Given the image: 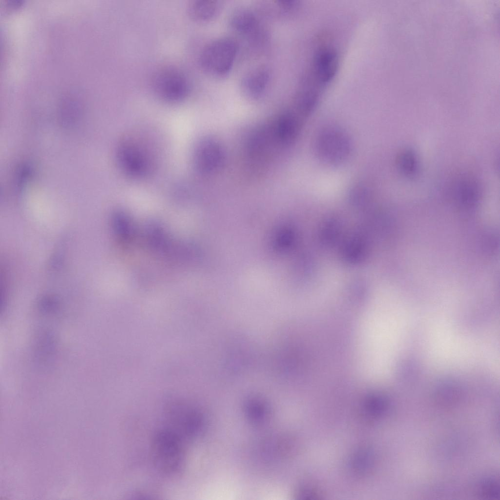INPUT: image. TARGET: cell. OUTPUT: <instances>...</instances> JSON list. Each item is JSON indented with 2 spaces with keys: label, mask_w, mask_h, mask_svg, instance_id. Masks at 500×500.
<instances>
[{
  "label": "cell",
  "mask_w": 500,
  "mask_h": 500,
  "mask_svg": "<svg viewBox=\"0 0 500 500\" xmlns=\"http://www.w3.org/2000/svg\"><path fill=\"white\" fill-rule=\"evenodd\" d=\"M313 150L318 160L330 167L347 162L353 152V143L348 133L340 127L329 125L322 128L313 141Z\"/></svg>",
  "instance_id": "obj_1"
},
{
  "label": "cell",
  "mask_w": 500,
  "mask_h": 500,
  "mask_svg": "<svg viewBox=\"0 0 500 500\" xmlns=\"http://www.w3.org/2000/svg\"><path fill=\"white\" fill-rule=\"evenodd\" d=\"M237 42L229 37L216 38L207 43L200 52L199 62L202 70L214 78L228 75L238 52Z\"/></svg>",
  "instance_id": "obj_2"
},
{
  "label": "cell",
  "mask_w": 500,
  "mask_h": 500,
  "mask_svg": "<svg viewBox=\"0 0 500 500\" xmlns=\"http://www.w3.org/2000/svg\"><path fill=\"white\" fill-rule=\"evenodd\" d=\"M151 85L154 93L161 99L177 103L188 95L190 85L185 74L178 68L165 66L157 69L152 76Z\"/></svg>",
  "instance_id": "obj_3"
},
{
  "label": "cell",
  "mask_w": 500,
  "mask_h": 500,
  "mask_svg": "<svg viewBox=\"0 0 500 500\" xmlns=\"http://www.w3.org/2000/svg\"><path fill=\"white\" fill-rule=\"evenodd\" d=\"M180 437L175 433L164 430L155 436L152 443L154 460L163 472H176L182 465L183 451Z\"/></svg>",
  "instance_id": "obj_4"
},
{
  "label": "cell",
  "mask_w": 500,
  "mask_h": 500,
  "mask_svg": "<svg viewBox=\"0 0 500 500\" xmlns=\"http://www.w3.org/2000/svg\"><path fill=\"white\" fill-rule=\"evenodd\" d=\"M225 151L216 139L207 137L196 145L193 153V163L196 170L202 174H211L218 171L225 161Z\"/></svg>",
  "instance_id": "obj_5"
},
{
  "label": "cell",
  "mask_w": 500,
  "mask_h": 500,
  "mask_svg": "<svg viewBox=\"0 0 500 500\" xmlns=\"http://www.w3.org/2000/svg\"><path fill=\"white\" fill-rule=\"evenodd\" d=\"M117 158L124 172L133 178H142L149 170V159L145 151L133 141L121 143L117 149Z\"/></svg>",
  "instance_id": "obj_6"
},
{
  "label": "cell",
  "mask_w": 500,
  "mask_h": 500,
  "mask_svg": "<svg viewBox=\"0 0 500 500\" xmlns=\"http://www.w3.org/2000/svg\"><path fill=\"white\" fill-rule=\"evenodd\" d=\"M229 24L232 30L244 36L250 43L259 44L267 37L258 17L249 8L241 6L235 8L229 16Z\"/></svg>",
  "instance_id": "obj_7"
},
{
  "label": "cell",
  "mask_w": 500,
  "mask_h": 500,
  "mask_svg": "<svg viewBox=\"0 0 500 500\" xmlns=\"http://www.w3.org/2000/svg\"><path fill=\"white\" fill-rule=\"evenodd\" d=\"M271 78V70L261 64L250 69L243 75L240 82L242 95L250 101H257L264 95Z\"/></svg>",
  "instance_id": "obj_8"
},
{
  "label": "cell",
  "mask_w": 500,
  "mask_h": 500,
  "mask_svg": "<svg viewBox=\"0 0 500 500\" xmlns=\"http://www.w3.org/2000/svg\"><path fill=\"white\" fill-rule=\"evenodd\" d=\"M480 186L472 176L463 175L453 183L452 193L455 201L461 208L472 209L479 204L481 197Z\"/></svg>",
  "instance_id": "obj_9"
},
{
  "label": "cell",
  "mask_w": 500,
  "mask_h": 500,
  "mask_svg": "<svg viewBox=\"0 0 500 500\" xmlns=\"http://www.w3.org/2000/svg\"><path fill=\"white\" fill-rule=\"evenodd\" d=\"M338 66V57L332 48H324L315 55L312 74L319 85H324L331 81L335 75Z\"/></svg>",
  "instance_id": "obj_10"
},
{
  "label": "cell",
  "mask_w": 500,
  "mask_h": 500,
  "mask_svg": "<svg viewBox=\"0 0 500 500\" xmlns=\"http://www.w3.org/2000/svg\"><path fill=\"white\" fill-rule=\"evenodd\" d=\"M276 121L274 131L277 139L285 145L292 142L300 131L303 120L289 110L281 114Z\"/></svg>",
  "instance_id": "obj_11"
},
{
  "label": "cell",
  "mask_w": 500,
  "mask_h": 500,
  "mask_svg": "<svg viewBox=\"0 0 500 500\" xmlns=\"http://www.w3.org/2000/svg\"><path fill=\"white\" fill-rule=\"evenodd\" d=\"M223 7L222 1L215 0H192L188 5V15L198 22L210 21L221 12Z\"/></svg>",
  "instance_id": "obj_12"
},
{
  "label": "cell",
  "mask_w": 500,
  "mask_h": 500,
  "mask_svg": "<svg viewBox=\"0 0 500 500\" xmlns=\"http://www.w3.org/2000/svg\"><path fill=\"white\" fill-rule=\"evenodd\" d=\"M396 165L398 171L408 178L416 176L419 170L417 155L410 148L403 149L397 154Z\"/></svg>",
  "instance_id": "obj_13"
},
{
  "label": "cell",
  "mask_w": 500,
  "mask_h": 500,
  "mask_svg": "<svg viewBox=\"0 0 500 500\" xmlns=\"http://www.w3.org/2000/svg\"><path fill=\"white\" fill-rule=\"evenodd\" d=\"M387 402L383 397L373 396L366 400L364 409L368 415L376 417L383 414L387 409Z\"/></svg>",
  "instance_id": "obj_14"
},
{
  "label": "cell",
  "mask_w": 500,
  "mask_h": 500,
  "mask_svg": "<svg viewBox=\"0 0 500 500\" xmlns=\"http://www.w3.org/2000/svg\"><path fill=\"white\" fill-rule=\"evenodd\" d=\"M372 456L367 450L359 451L353 460L354 468L359 473L365 472L371 465Z\"/></svg>",
  "instance_id": "obj_15"
},
{
  "label": "cell",
  "mask_w": 500,
  "mask_h": 500,
  "mask_svg": "<svg viewBox=\"0 0 500 500\" xmlns=\"http://www.w3.org/2000/svg\"><path fill=\"white\" fill-rule=\"evenodd\" d=\"M480 495L487 499H497L500 496V487L499 482L494 479H489L484 481L480 487Z\"/></svg>",
  "instance_id": "obj_16"
}]
</instances>
